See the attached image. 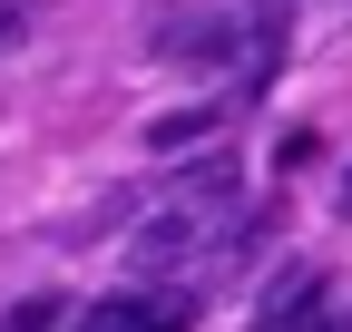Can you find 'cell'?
I'll use <instances>...</instances> for the list:
<instances>
[{
    "label": "cell",
    "mask_w": 352,
    "mask_h": 332,
    "mask_svg": "<svg viewBox=\"0 0 352 332\" xmlns=\"http://www.w3.org/2000/svg\"><path fill=\"white\" fill-rule=\"evenodd\" d=\"M215 128H226V108H176V117H157V128H147V147L176 156V147H206Z\"/></svg>",
    "instance_id": "4"
},
{
    "label": "cell",
    "mask_w": 352,
    "mask_h": 332,
    "mask_svg": "<svg viewBox=\"0 0 352 332\" xmlns=\"http://www.w3.org/2000/svg\"><path fill=\"white\" fill-rule=\"evenodd\" d=\"M314 313H323V274H274L254 303V332H314Z\"/></svg>",
    "instance_id": "3"
},
{
    "label": "cell",
    "mask_w": 352,
    "mask_h": 332,
    "mask_svg": "<svg viewBox=\"0 0 352 332\" xmlns=\"http://www.w3.org/2000/svg\"><path fill=\"white\" fill-rule=\"evenodd\" d=\"M0 39H20V0H0Z\"/></svg>",
    "instance_id": "6"
},
{
    "label": "cell",
    "mask_w": 352,
    "mask_h": 332,
    "mask_svg": "<svg viewBox=\"0 0 352 332\" xmlns=\"http://www.w3.org/2000/svg\"><path fill=\"white\" fill-rule=\"evenodd\" d=\"M0 332H59V303H50V294H30V303L0 313Z\"/></svg>",
    "instance_id": "5"
},
{
    "label": "cell",
    "mask_w": 352,
    "mask_h": 332,
    "mask_svg": "<svg viewBox=\"0 0 352 332\" xmlns=\"http://www.w3.org/2000/svg\"><path fill=\"white\" fill-rule=\"evenodd\" d=\"M245 225V205H235V166L215 156V166H196L186 186H176V205H157V215L138 225V274H166V264H206L215 244H226Z\"/></svg>",
    "instance_id": "1"
},
{
    "label": "cell",
    "mask_w": 352,
    "mask_h": 332,
    "mask_svg": "<svg viewBox=\"0 0 352 332\" xmlns=\"http://www.w3.org/2000/svg\"><path fill=\"white\" fill-rule=\"evenodd\" d=\"M186 322H196L186 294H108L78 313V332H186Z\"/></svg>",
    "instance_id": "2"
},
{
    "label": "cell",
    "mask_w": 352,
    "mask_h": 332,
    "mask_svg": "<svg viewBox=\"0 0 352 332\" xmlns=\"http://www.w3.org/2000/svg\"><path fill=\"white\" fill-rule=\"evenodd\" d=\"M342 215H352V176H342Z\"/></svg>",
    "instance_id": "7"
}]
</instances>
